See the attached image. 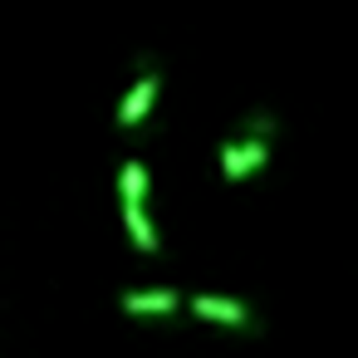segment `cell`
Returning a JSON list of instances; mask_svg holds the SVG:
<instances>
[{
  "mask_svg": "<svg viewBox=\"0 0 358 358\" xmlns=\"http://www.w3.org/2000/svg\"><path fill=\"white\" fill-rule=\"evenodd\" d=\"M275 133H280V123H275V113H265V108H255L221 148H216V167H221V182H245V177H255L270 157H275Z\"/></svg>",
  "mask_w": 358,
  "mask_h": 358,
  "instance_id": "obj_1",
  "label": "cell"
},
{
  "mask_svg": "<svg viewBox=\"0 0 358 358\" xmlns=\"http://www.w3.org/2000/svg\"><path fill=\"white\" fill-rule=\"evenodd\" d=\"M187 314L201 319V324H216V329H245V334L260 329V314L245 299H231V294H192Z\"/></svg>",
  "mask_w": 358,
  "mask_h": 358,
  "instance_id": "obj_2",
  "label": "cell"
},
{
  "mask_svg": "<svg viewBox=\"0 0 358 358\" xmlns=\"http://www.w3.org/2000/svg\"><path fill=\"white\" fill-rule=\"evenodd\" d=\"M157 89H162V74H157V64H152V59H143V69H138L133 89H128V94H123V103H118V128H123V133H128V128H138V123L152 113Z\"/></svg>",
  "mask_w": 358,
  "mask_h": 358,
  "instance_id": "obj_3",
  "label": "cell"
},
{
  "mask_svg": "<svg viewBox=\"0 0 358 358\" xmlns=\"http://www.w3.org/2000/svg\"><path fill=\"white\" fill-rule=\"evenodd\" d=\"M118 309H123V314H138V319L177 314V309H182V294H177V289H167V285H157V289H128V294L118 299Z\"/></svg>",
  "mask_w": 358,
  "mask_h": 358,
  "instance_id": "obj_4",
  "label": "cell"
},
{
  "mask_svg": "<svg viewBox=\"0 0 358 358\" xmlns=\"http://www.w3.org/2000/svg\"><path fill=\"white\" fill-rule=\"evenodd\" d=\"M123 231L143 255H157V226L148 216V196H123Z\"/></svg>",
  "mask_w": 358,
  "mask_h": 358,
  "instance_id": "obj_5",
  "label": "cell"
}]
</instances>
